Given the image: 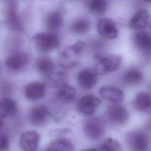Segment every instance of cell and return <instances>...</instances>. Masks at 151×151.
Masks as SVG:
<instances>
[{
    "mask_svg": "<svg viewBox=\"0 0 151 151\" xmlns=\"http://www.w3.org/2000/svg\"><path fill=\"white\" fill-rule=\"evenodd\" d=\"M149 135L142 130H134L128 133L125 141L130 151H146L150 144Z\"/></svg>",
    "mask_w": 151,
    "mask_h": 151,
    "instance_id": "obj_2",
    "label": "cell"
},
{
    "mask_svg": "<svg viewBox=\"0 0 151 151\" xmlns=\"http://www.w3.org/2000/svg\"><path fill=\"white\" fill-rule=\"evenodd\" d=\"M136 46L144 52L151 51V36L145 31L135 33L133 37Z\"/></svg>",
    "mask_w": 151,
    "mask_h": 151,
    "instance_id": "obj_20",
    "label": "cell"
},
{
    "mask_svg": "<svg viewBox=\"0 0 151 151\" xmlns=\"http://www.w3.org/2000/svg\"><path fill=\"white\" fill-rule=\"evenodd\" d=\"M76 96V90L74 87L65 84L58 88L56 97L58 101L64 104L71 103Z\"/></svg>",
    "mask_w": 151,
    "mask_h": 151,
    "instance_id": "obj_19",
    "label": "cell"
},
{
    "mask_svg": "<svg viewBox=\"0 0 151 151\" xmlns=\"http://www.w3.org/2000/svg\"><path fill=\"white\" fill-rule=\"evenodd\" d=\"M35 67L40 74L47 76L54 72L55 65L52 60L50 57L42 56L37 60Z\"/></svg>",
    "mask_w": 151,
    "mask_h": 151,
    "instance_id": "obj_21",
    "label": "cell"
},
{
    "mask_svg": "<svg viewBox=\"0 0 151 151\" xmlns=\"http://www.w3.org/2000/svg\"><path fill=\"white\" fill-rule=\"evenodd\" d=\"M18 111L17 104L15 100L9 97H4L0 101V115L1 119L14 117Z\"/></svg>",
    "mask_w": 151,
    "mask_h": 151,
    "instance_id": "obj_15",
    "label": "cell"
},
{
    "mask_svg": "<svg viewBox=\"0 0 151 151\" xmlns=\"http://www.w3.org/2000/svg\"><path fill=\"white\" fill-rule=\"evenodd\" d=\"M88 5L90 9L94 12L102 14L106 11L108 4L106 0H90Z\"/></svg>",
    "mask_w": 151,
    "mask_h": 151,
    "instance_id": "obj_28",
    "label": "cell"
},
{
    "mask_svg": "<svg viewBox=\"0 0 151 151\" xmlns=\"http://www.w3.org/2000/svg\"><path fill=\"white\" fill-rule=\"evenodd\" d=\"M134 108L141 112L151 113V96L146 92H140L136 96L133 102Z\"/></svg>",
    "mask_w": 151,
    "mask_h": 151,
    "instance_id": "obj_18",
    "label": "cell"
},
{
    "mask_svg": "<svg viewBox=\"0 0 151 151\" xmlns=\"http://www.w3.org/2000/svg\"><path fill=\"white\" fill-rule=\"evenodd\" d=\"M83 151H98L97 149H94V148H91V149H86V150H84Z\"/></svg>",
    "mask_w": 151,
    "mask_h": 151,
    "instance_id": "obj_31",
    "label": "cell"
},
{
    "mask_svg": "<svg viewBox=\"0 0 151 151\" xmlns=\"http://www.w3.org/2000/svg\"><path fill=\"white\" fill-rule=\"evenodd\" d=\"M83 130L88 138L97 140L104 134L105 123L101 117H94L90 118L84 122Z\"/></svg>",
    "mask_w": 151,
    "mask_h": 151,
    "instance_id": "obj_5",
    "label": "cell"
},
{
    "mask_svg": "<svg viewBox=\"0 0 151 151\" xmlns=\"http://www.w3.org/2000/svg\"><path fill=\"white\" fill-rule=\"evenodd\" d=\"M97 30L99 34L106 39H114L117 37L118 30L116 22L110 18H101L97 22Z\"/></svg>",
    "mask_w": 151,
    "mask_h": 151,
    "instance_id": "obj_10",
    "label": "cell"
},
{
    "mask_svg": "<svg viewBox=\"0 0 151 151\" xmlns=\"http://www.w3.org/2000/svg\"><path fill=\"white\" fill-rule=\"evenodd\" d=\"M68 76L64 72H57L50 74L47 76V85L52 87H60L67 84Z\"/></svg>",
    "mask_w": 151,
    "mask_h": 151,
    "instance_id": "obj_24",
    "label": "cell"
},
{
    "mask_svg": "<svg viewBox=\"0 0 151 151\" xmlns=\"http://www.w3.org/2000/svg\"><path fill=\"white\" fill-rule=\"evenodd\" d=\"M28 53L23 51L14 52L8 56L5 61V66L13 72H19L24 70L29 62Z\"/></svg>",
    "mask_w": 151,
    "mask_h": 151,
    "instance_id": "obj_7",
    "label": "cell"
},
{
    "mask_svg": "<svg viewBox=\"0 0 151 151\" xmlns=\"http://www.w3.org/2000/svg\"><path fill=\"white\" fill-rule=\"evenodd\" d=\"M40 135L33 130L27 131L19 139V145L24 151H35L39 144Z\"/></svg>",
    "mask_w": 151,
    "mask_h": 151,
    "instance_id": "obj_13",
    "label": "cell"
},
{
    "mask_svg": "<svg viewBox=\"0 0 151 151\" xmlns=\"http://www.w3.org/2000/svg\"><path fill=\"white\" fill-rule=\"evenodd\" d=\"M149 21V13L147 10L142 9L136 12L131 18L129 27L133 29H141L147 27Z\"/></svg>",
    "mask_w": 151,
    "mask_h": 151,
    "instance_id": "obj_17",
    "label": "cell"
},
{
    "mask_svg": "<svg viewBox=\"0 0 151 151\" xmlns=\"http://www.w3.org/2000/svg\"><path fill=\"white\" fill-rule=\"evenodd\" d=\"M45 84L39 82L29 83L24 88L25 96L31 100H37L42 98L45 94Z\"/></svg>",
    "mask_w": 151,
    "mask_h": 151,
    "instance_id": "obj_16",
    "label": "cell"
},
{
    "mask_svg": "<svg viewBox=\"0 0 151 151\" xmlns=\"http://www.w3.org/2000/svg\"><path fill=\"white\" fill-rule=\"evenodd\" d=\"M106 114L110 121L120 125L125 124L129 117L126 109L118 103L109 105L106 110Z\"/></svg>",
    "mask_w": 151,
    "mask_h": 151,
    "instance_id": "obj_9",
    "label": "cell"
},
{
    "mask_svg": "<svg viewBox=\"0 0 151 151\" xmlns=\"http://www.w3.org/2000/svg\"><path fill=\"white\" fill-rule=\"evenodd\" d=\"M51 113L44 106H35L32 107L28 114V120L31 124L35 126H43L50 120Z\"/></svg>",
    "mask_w": 151,
    "mask_h": 151,
    "instance_id": "obj_8",
    "label": "cell"
},
{
    "mask_svg": "<svg viewBox=\"0 0 151 151\" xmlns=\"http://www.w3.org/2000/svg\"><path fill=\"white\" fill-rule=\"evenodd\" d=\"M143 1L147 3H151V0H143Z\"/></svg>",
    "mask_w": 151,
    "mask_h": 151,
    "instance_id": "obj_32",
    "label": "cell"
},
{
    "mask_svg": "<svg viewBox=\"0 0 151 151\" xmlns=\"http://www.w3.org/2000/svg\"><path fill=\"white\" fill-rule=\"evenodd\" d=\"M143 79L141 72L137 69L128 70L123 76V80L125 84L130 86H134L139 84Z\"/></svg>",
    "mask_w": 151,
    "mask_h": 151,
    "instance_id": "obj_25",
    "label": "cell"
},
{
    "mask_svg": "<svg viewBox=\"0 0 151 151\" xmlns=\"http://www.w3.org/2000/svg\"><path fill=\"white\" fill-rule=\"evenodd\" d=\"M9 149V140L5 134L0 136V151H8Z\"/></svg>",
    "mask_w": 151,
    "mask_h": 151,
    "instance_id": "obj_29",
    "label": "cell"
},
{
    "mask_svg": "<svg viewBox=\"0 0 151 151\" xmlns=\"http://www.w3.org/2000/svg\"><path fill=\"white\" fill-rule=\"evenodd\" d=\"M18 6L15 1H11L7 5L5 13V23L6 27L15 31H24V26L18 14Z\"/></svg>",
    "mask_w": 151,
    "mask_h": 151,
    "instance_id": "obj_6",
    "label": "cell"
},
{
    "mask_svg": "<svg viewBox=\"0 0 151 151\" xmlns=\"http://www.w3.org/2000/svg\"><path fill=\"white\" fill-rule=\"evenodd\" d=\"M73 142L64 138H60L52 141L48 146L47 151H74Z\"/></svg>",
    "mask_w": 151,
    "mask_h": 151,
    "instance_id": "obj_23",
    "label": "cell"
},
{
    "mask_svg": "<svg viewBox=\"0 0 151 151\" xmlns=\"http://www.w3.org/2000/svg\"><path fill=\"white\" fill-rule=\"evenodd\" d=\"M64 18L63 14L58 11H55L49 14L45 18L47 28L52 31L60 29L63 24Z\"/></svg>",
    "mask_w": 151,
    "mask_h": 151,
    "instance_id": "obj_22",
    "label": "cell"
},
{
    "mask_svg": "<svg viewBox=\"0 0 151 151\" xmlns=\"http://www.w3.org/2000/svg\"><path fill=\"white\" fill-rule=\"evenodd\" d=\"M150 29H151V24H150Z\"/></svg>",
    "mask_w": 151,
    "mask_h": 151,
    "instance_id": "obj_33",
    "label": "cell"
},
{
    "mask_svg": "<svg viewBox=\"0 0 151 151\" xmlns=\"http://www.w3.org/2000/svg\"><path fill=\"white\" fill-rule=\"evenodd\" d=\"M97 64L94 70L98 74H105L113 72L119 68L122 63V57L116 54L108 55H98L95 56Z\"/></svg>",
    "mask_w": 151,
    "mask_h": 151,
    "instance_id": "obj_3",
    "label": "cell"
},
{
    "mask_svg": "<svg viewBox=\"0 0 151 151\" xmlns=\"http://www.w3.org/2000/svg\"><path fill=\"white\" fill-rule=\"evenodd\" d=\"M71 130L68 129H60V130H54L51 131V135L52 136H57L63 134H65L67 133H70Z\"/></svg>",
    "mask_w": 151,
    "mask_h": 151,
    "instance_id": "obj_30",
    "label": "cell"
},
{
    "mask_svg": "<svg viewBox=\"0 0 151 151\" xmlns=\"http://www.w3.org/2000/svg\"><path fill=\"white\" fill-rule=\"evenodd\" d=\"M90 28V21L84 18H80L76 19L71 25L73 32L78 34H83L88 32Z\"/></svg>",
    "mask_w": 151,
    "mask_h": 151,
    "instance_id": "obj_26",
    "label": "cell"
},
{
    "mask_svg": "<svg viewBox=\"0 0 151 151\" xmlns=\"http://www.w3.org/2000/svg\"><path fill=\"white\" fill-rule=\"evenodd\" d=\"M38 50L42 52H48L57 48L60 45V39L54 34L48 32L37 33L32 37Z\"/></svg>",
    "mask_w": 151,
    "mask_h": 151,
    "instance_id": "obj_4",
    "label": "cell"
},
{
    "mask_svg": "<svg viewBox=\"0 0 151 151\" xmlns=\"http://www.w3.org/2000/svg\"><path fill=\"white\" fill-rule=\"evenodd\" d=\"M85 47V42L81 40L67 47L60 54L59 64L65 68H70L76 65L79 62L78 58L83 53Z\"/></svg>",
    "mask_w": 151,
    "mask_h": 151,
    "instance_id": "obj_1",
    "label": "cell"
},
{
    "mask_svg": "<svg viewBox=\"0 0 151 151\" xmlns=\"http://www.w3.org/2000/svg\"><path fill=\"white\" fill-rule=\"evenodd\" d=\"M77 80L82 88L89 90L96 86L98 80V74L94 69L86 68L79 72Z\"/></svg>",
    "mask_w": 151,
    "mask_h": 151,
    "instance_id": "obj_12",
    "label": "cell"
},
{
    "mask_svg": "<svg viewBox=\"0 0 151 151\" xmlns=\"http://www.w3.org/2000/svg\"><path fill=\"white\" fill-rule=\"evenodd\" d=\"M100 96L113 103H119L123 99V93L118 88L111 86H103L99 90Z\"/></svg>",
    "mask_w": 151,
    "mask_h": 151,
    "instance_id": "obj_14",
    "label": "cell"
},
{
    "mask_svg": "<svg viewBox=\"0 0 151 151\" xmlns=\"http://www.w3.org/2000/svg\"><path fill=\"white\" fill-rule=\"evenodd\" d=\"M101 101L99 98L93 94L83 96L77 103L78 110L87 115L92 114L100 106Z\"/></svg>",
    "mask_w": 151,
    "mask_h": 151,
    "instance_id": "obj_11",
    "label": "cell"
},
{
    "mask_svg": "<svg viewBox=\"0 0 151 151\" xmlns=\"http://www.w3.org/2000/svg\"><path fill=\"white\" fill-rule=\"evenodd\" d=\"M120 143L116 139L108 138L101 143L99 151H122Z\"/></svg>",
    "mask_w": 151,
    "mask_h": 151,
    "instance_id": "obj_27",
    "label": "cell"
}]
</instances>
